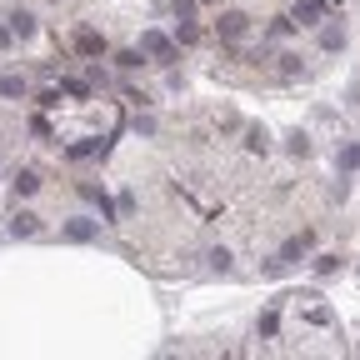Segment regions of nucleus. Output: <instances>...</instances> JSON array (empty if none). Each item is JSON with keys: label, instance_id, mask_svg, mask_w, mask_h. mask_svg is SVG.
<instances>
[{"label": "nucleus", "instance_id": "obj_2", "mask_svg": "<svg viewBox=\"0 0 360 360\" xmlns=\"http://www.w3.org/2000/svg\"><path fill=\"white\" fill-rule=\"evenodd\" d=\"M70 50H75L80 60H100V55H105V35H100V30H91V26H75Z\"/></svg>", "mask_w": 360, "mask_h": 360}, {"label": "nucleus", "instance_id": "obj_5", "mask_svg": "<svg viewBox=\"0 0 360 360\" xmlns=\"http://www.w3.org/2000/svg\"><path fill=\"white\" fill-rule=\"evenodd\" d=\"M60 236H66V240H91V236H95V220L75 216V220H66V225H60Z\"/></svg>", "mask_w": 360, "mask_h": 360}, {"label": "nucleus", "instance_id": "obj_1", "mask_svg": "<svg viewBox=\"0 0 360 360\" xmlns=\"http://www.w3.org/2000/svg\"><path fill=\"white\" fill-rule=\"evenodd\" d=\"M216 35H220V46H240L250 35V15L245 10H220L216 15Z\"/></svg>", "mask_w": 360, "mask_h": 360}, {"label": "nucleus", "instance_id": "obj_21", "mask_svg": "<svg viewBox=\"0 0 360 360\" xmlns=\"http://www.w3.org/2000/svg\"><path fill=\"white\" fill-rule=\"evenodd\" d=\"M50 6H60V0H50Z\"/></svg>", "mask_w": 360, "mask_h": 360}, {"label": "nucleus", "instance_id": "obj_7", "mask_svg": "<svg viewBox=\"0 0 360 360\" xmlns=\"http://www.w3.org/2000/svg\"><path fill=\"white\" fill-rule=\"evenodd\" d=\"M295 26H321V0H295Z\"/></svg>", "mask_w": 360, "mask_h": 360}, {"label": "nucleus", "instance_id": "obj_13", "mask_svg": "<svg viewBox=\"0 0 360 360\" xmlns=\"http://www.w3.org/2000/svg\"><path fill=\"white\" fill-rule=\"evenodd\" d=\"M355 165H360V145L345 140V145H341V171H355Z\"/></svg>", "mask_w": 360, "mask_h": 360}, {"label": "nucleus", "instance_id": "obj_11", "mask_svg": "<svg viewBox=\"0 0 360 360\" xmlns=\"http://www.w3.org/2000/svg\"><path fill=\"white\" fill-rule=\"evenodd\" d=\"M245 151H256V155H265V151H270V135L260 131V125H250V131H245Z\"/></svg>", "mask_w": 360, "mask_h": 360}, {"label": "nucleus", "instance_id": "obj_12", "mask_svg": "<svg viewBox=\"0 0 360 360\" xmlns=\"http://www.w3.org/2000/svg\"><path fill=\"white\" fill-rule=\"evenodd\" d=\"M345 46V26H325L321 30V50H341Z\"/></svg>", "mask_w": 360, "mask_h": 360}, {"label": "nucleus", "instance_id": "obj_3", "mask_svg": "<svg viewBox=\"0 0 360 360\" xmlns=\"http://www.w3.org/2000/svg\"><path fill=\"white\" fill-rule=\"evenodd\" d=\"M140 50L155 55L160 66H171V60H176V40H165L160 30H140Z\"/></svg>", "mask_w": 360, "mask_h": 360}, {"label": "nucleus", "instance_id": "obj_18", "mask_svg": "<svg viewBox=\"0 0 360 360\" xmlns=\"http://www.w3.org/2000/svg\"><path fill=\"white\" fill-rule=\"evenodd\" d=\"M335 265H341V260H335V256H321V260H315V275H330Z\"/></svg>", "mask_w": 360, "mask_h": 360}, {"label": "nucleus", "instance_id": "obj_4", "mask_svg": "<svg viewBox=\"0 0 360 360\" xmlns=\"http://www.w3.org/2000/svg\"><path fill=\"white\" fill-rule=\"evenodd\" d=\"M10 236H40V216H35V210H15Z\"/></svg>", "mask_w": 360, "mask_h": 360}, {"label": "nucleus", "instance_id": "obj_16", "mask_svg": "<svg viewBox=\"0 0 360 360\" xmlns=\"http://www.w3.org/2000/svg\"><path fill=\"white\" fill-rule=\"evenodd\" d=\"M275 330H281V321H275V310H265L260 315V335H275Z\"/></svg>", "mask_w": 360, "mask_h": 360}, {"label": "nucleus", "instance_id": "obj_15", "mask_svg": "<svg viewBox=\"0 0 360 360\" xmlns=\"http://www.w3.org/2000/svg\"><path fill=\"white\" fill-rule=\"evenodd\" d=\"M200 10V0H176V20H196Z\"/></svg>", "mask_w": 360, "mask_h": 360}, {"label": "nucleus", "instance_id": "obj_9", "mask_svg": "<svg viewBox=\"0 0 360 360\" xmlns=\"http://www.w3.org/2000/svg\"><path fill=\"white\" fill-rule=\"evenodd\" d=\"M111 151V140H80V145H70V160H91V155H105Z\"/></svg>", "mask_w": 360, "mask_h": 360}, {"label": "nucleus", "instance_id": "obj_6", "mask_svg": "<svg viewBox=\"0 0 360 360\" xmlns=\"http://www.w3.org/2000/svg\"><path fill=\"white\" fill-rule=\"evenodd\" d=\"M0 95H6V100H26V95H30L26 75H0Z\"/></svg>", "mask_w": 360, "mask_h": 360}, {"label": "nucleus", "instance_id": "obj_8", "mask_svg": "<svg viewBox=\"0 0 360 360\" xmlns=\"http://www.w3.org/2000/svg\"><path fill=\"white\" fill-rule=\"evenodd\" d=\"M6 20H10V30H15L20 40H30V35H35V15H30V10H10Z\"/></svg>", "mask_w": 360, "mask_h": 360}, {"label": "nucleus", "instance_id": "obj_20", "mask_svg": "<svg viewBox=\"0 0 360 360\" xmlns=\"http://www.w3.org/2000/svg\"><path fill=\"white\" fill-rule=\"evenodd\" d=\"M200 6H220V0H200Z\"/></svg>", "mask_w": 360, "mask_h": 360}, {"label": "nucleus", "instance_id": "obj_17", "mask_svg": "<svg viewBox=\"0 0 360 360\" xmlns=\"http://www.w3.org/2000/svg\"><path fill=\"white\" fill-rule=\"evenodd\" d=\"M60 105V91H40V111H55Z\"/></svg>", "mask_w": 360, "mask_h": 360}, {"label": "nucleus", "instance_id": "obj_19", "mask_svg": "<svg viewBox=\"0 0 360 360\" xmlns=\"http://www.w3.org/2000/svg\"><path fill=\"white\" fill-rule=\"evenodd\" d=\"M10 40H15V30H10V26H0V50H10Z\"/></svg>", "mask_w": 360, "mask_h": 360}, {"label": "nucleus", "instance_id": "obj_10", "mask_svg": "<svg viewBox=\"0 0 360 360\" xmlns=\"http://www.w3.org/2000/svg\"><path fill=\"white\" fill-rule=\"evenodd\" d=\"M40 190V171H15V196H35Z\"/></svg>", "mask_w": 360, "mask_h": 360}, {"label": "nucleus", "instance_id": "obj_14", "mask_svg": "<svg viewBox=\"0 0 360 360\" xmlns=\"http://www.w3.org/2000/svg\"><path fill=\"white\" fill-rule=\"evenodd\" d=\"M60 91H66V95H75V100H86V95H91V86H86V80H75V75H66V80H60Z\"/></svg>", "mask_w": 360, "mask_h": 360}]
</instances>
